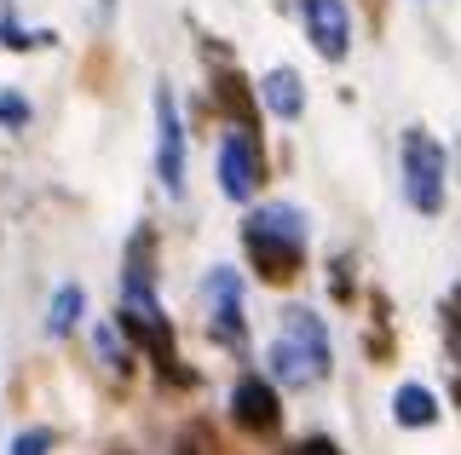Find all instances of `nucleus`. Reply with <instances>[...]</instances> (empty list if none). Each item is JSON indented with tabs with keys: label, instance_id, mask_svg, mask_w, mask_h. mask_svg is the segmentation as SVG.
<instances>
[{
	"label": "nucleus",
	"instance_id": "f257e3e1",
	"mask_svg": "<svg viewBox=\"0 0 461 455\" xmlns=\"http://www.w3.org/2000/svg\"><path fill=\"white\" fill-rule=\"evenodd\" d=\"M306 213L294 202H259L249 219H242V243H249V260L266 282H288L300 272V254H306Z\"/></svg>",
	"mask_w": 461,
	"mask_h": 455
},
{
	"label": "nucleus",
	"instance_id": "f03ea898",
	"mask_svg": "<svg viewBox=\"0 0 461 455\" xmlns=\"http://www.w3.org/2000/svg\"><path fill=\"white\" fill-rule=\"evenodd\" d=\"M271 375L288 380V387H312V380L329 375V329L317 311H306V306L283 311V335L271 346Z\"/></svg>",
	"mask_w": 461,
	"mask_h": 455
},
{
	"label": "nucleus",
	"instance_id": "7ed1b4c3",
	"mask_svg": "<svg viewBox=\"0 0 461 455\" xmlns=\"http://www.w3.org/2000/svg\"><path fill=\"white\" fill-rule=\"evenodd\" d=\"M444 179H450V156L432 133H403V202L415 213H438L444 208Z\"/></svg>",
	"mask_w": 461,
	"mask_h": 455
},
{
	"label": "nucleus",
	"instance_id": "20e7f679",
	"mask_svg": "<svg viewBox=\"0 0 461 455\" xmlns=\"http://www.w3.org/2000/svg\"><path fill=\"white\" fill-rule=\"evenodd\" d=\"M156 179L167 196H185V127H179V98L156 87Z\"/></svg>",
	"mask_w": 461,
	"mask_h": 455
},
{
	"label": "nucleus",
	"instance_id": "39448f33",
	"mask_svg": "<svg viewBox=\"0 0 461 455\" xmlns=\"http://www.w3.org/2000/svg\"><path fill=\"white\" fill-rule=\"evenodd\" d=\"M300 18H306L312 47L329 64H340L352 52V18H346V0H300Z\"/></svg>",
	"mask_w": 461,
	"mask_h": 455
},
{
	"label": "nucleus",
	"instance_id": "423d86ee",
	"mask_svg": "<svg viewBox=\"0 0 461 455\" xmlns=\"http://www.w3.org/2000/svg\"><path fill=\"white\" fill-rule=\"evenodd\" d=\"M230 421H237L242 433H277V421H283L277 387L259 380V375H242L237 392H230Z\"/></svg>",
	"mask_w": 461,
	"mask_h": 455
},
{
	"label": "nucleus",
	"instance_id": "0eeeda50",
	"mask_svg": "<svg viewBox=\"0 0 461 455\" xmlns=\"http://www.w3.org/2000/svg\"><path fill=\"white\" fill-rule=\"evenodd\" d=\"M220 191L230 202H254L259 191V156H254V138L249 133H230L220 145Z\"/></svg>",
	"mask_w": 461,
	"mask_h": 455
},
{
	"label": "nucleus",
	"instance_id": "6e6552de",
	"mask_svg": "<svg viewBox=\"0 0 461 455\" xmlns=\"http://www.w3.org/2000/svg\"><path fill=\"white\" fill-rule=\"evenodd\" d=\"M208 300H213V340L220 346H242V282L230 265H213Z\"/></svg>",
	"mask_w": 461,
	"mask_h": 455
},
{
	"label": "nucleus",
	"instance_id": "1a4fd4ad",
	"mask_svg": "<svg viewBox=\"0 0 461 455\" xmlns=\"http://www.w3.org/2000/svg\"><path fill=\"white\" fill-rule=\"evenodd\" d=\"M259 98H266V110L277 121L306 116V81H300L294 69H266V76H259Z\"/></svg>",
	"mask_w": 461,
	"mask_h": 455
},
{
	"label": "nucleus",
	"instance_id": "9d476101",
	"mask_svg": "<svg viewBox=\"0 0 461 455\" xmlns=\"http://www.w3.org/2000/svg\"><path fill=\"white\" fill-rule=\"evenodd\" d=\"M393 421L398 426H432L438 421V397H432L421 380H403V387L393 392Z\"/></svg>",
	"mask_w": 461,
	"mask_h": 455
},
{
	"label": "nucleus",
	"instance_id": "9b49d317",
	"mask_svg": "<svg viewBox=\"0 0 461 455\" xmlns=\"http://www.w3.org/2000/svg\"><path fill=\"white\" fill-rule=\"evenodd\" d=\"M81 311H86L81 282H64V289L52 294V317H47V329H52V335H69V329L81 323Z\"/></svg>",
	"mask_w": 461,
	"mask_h": 455
},
{
	"label": "nucleus",
	"instance_id": "f8f14e48",
	"mask_svg": "<svg viewBox=\"0 0 461 455\" xmlns=\"http://www.w3.org/2000/svg\"><path fill=\"white\" fill-rule=\"evenodd\" d=\"M0 121H6V127H29V98L0 93Z\"/></svg>",
	"mask_w": 461,
	"mask_h": 455
},
{
	"label": "nucleus",
	"instance_id": "ddd939ff",
	"mask_svg": "<svg viewBox=\"0 0 461 455\" xmlns=\"http://www.w3.org/2000/svg\"><path fill=\"white\" fill-rule=\"evenodd\" d=\"M52 450V433L47 426H35V433H18V444H12V455H47Z\"/></svg>",
	"mask_w": 461,
	"mask_h": 455
},
{
	"label": "nucleus",
	"instance_id": "4468645a",
	"mask_svg": "<svg viewBox=\"0 0 461 455\" xmlns=\"http://www.w3.org/2000/svg\"><path fill=\"white\" fill-rule=\"evenodd\" d=\"M294 455H340L335 444H329V438H306V444H300Z\"/></svg>",
	"mask_w": 461,
	"mask_h": 455
},
{
	"label": "nucleus",
	"instance_id": "2eb2a0df",
	"mask_svg": "<svg viewBox=\"0 0 461 455\" xmlns=\"http://www.w3.org/2000/svg\"><path fill=\"white\" fill-rule=\"evenodd\" d=\"M456 346H461V311H456Z\"/></svg>",
	"mask_w": 461,
	"mask_h": 455
}]
</instances>
